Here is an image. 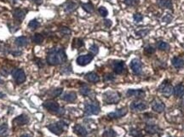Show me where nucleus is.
<instances>
[{
	"mask_svg": "<svg viewBox=\"0 0 184 137\" xmlns=\"http://www.w3.org/2000/svg\"><path fill=\"white\" fill-rule=\"evenodd\" d=\"M67 61V55L62 48H52L47 55V62L51 66H57Z\"/></svg>",
	"mask_w": 184,
	"mask_h": 137,
	"instance_id": "nucleus-1",
	"label": "nucleus"
},
{
	"mask_svg": "<svg viewBox=\"0 0 184 137\" xmlns=\"http://www.w3.org/2000/svg\"><path fill=\"white\" fill-rule=\"evenodd\" d=\"M43 106L46 108L49 112H52V113H56L58 115H62L65 112V110L63 108L60 107L57 102H56L54 100H46L44 102Z\"/></svg>",
	"mask_w": 184,
	"mask_h": 137,
	"instance_id": "nucleus-2",
	"label": "nucleus"
},
{
	"mask_svg": "<svg viewBox=\"0 0 184 137\" xmlns=\"http://www.w3.org/2000/svg\"><path fill=\"white\" fill-rule=\"evenodd\" d=\"M102 98L107 104H117L120 100V95L116 91H107L103 94Z\"/></svg>",
	"mask_w": 184,
	"mask_h": 137,
	"instance_id": "nucleus-3",
	"label": "nucleus"
},
{
	"mask_svg": "<svg viewBox=\"0 0 184 137\" xmlns=\"http://www.w3.org/2000/svg\"><path fill=\"white\" fill-rule=\"evenodd\" d=\"M47 128L53 134H55L56 136H61L63 133V131L65 130V129L67 128V124H66L64 121H59L57 123L48 125Z\"/></svg>",
	"mask_w": 184,
	"mask_h": 137,
	"instance_id": "nucleus-4",
	"label": "nucleus"
},
{
	"mask_svg": "<svg viewBox=\"0 0 184 137\" xmlns=\"http://www.w3.org/2000/svg\"><path fill=\"white\" fill-rule=\"evenodd\" d=\"M101 111L100 106L97 102H89L84 106V113L87 115H97Z\"/></svg>",
	"mask_w": 184,
	"mask_h": 137,
	"instance_id": "nucleus-5",
	"label": "nucleus"
},
{
	"mask_svg": "<svg viewBox=\"0 0 184 137\" xmlns=\"http://www.w3.org/2000/svg\"><path fill=\"white\" fill-rule=\"evenodd\" d=\"M159 90L160 93L163 95H165V97H170L173 94V87L170 83H168L167 80L163 82V84L159 86Z\"/></svg>",
	"mask_w": 184,
	"mask_h": 137,
	"instance_id": "nucleus-6",
	"label": "nucleus"
},
{
	"mask_svg": "<svg viewBox=\"0 0 184 137\" xmlns=\"http://www.w3.org/2000/svg\"><path fill=\"white\" fill-rule=\"evenodd\" d=\"M12 76L14 79L17 84H22L26 81V74L21 69H15L13 70Z\"/></svg>",
	"mask_w": 184,
	"mask_h": 137,
	"instance_id": "nucleus-7",
	"label": "nucleus"
},
{
	"mask_svg": "<svg viewBox=\"0 0 184 137\" xmlns=\"http://www.w3.org/2000/svg\"><path fill=\"white\" fill-rule=\"evenodd\" d=\"M94 59V55L93 54H87V55H83L79 56L77 58V63L79 66H86L89 63L91 62V61Z\"/></svg>",
	"mask_w": 184,
	"mask_h": 137,
	"instance_id": "nucleus-8",
	"label": "nucleus"
},
{
	"mask_svg": "<svg viewBox=\"0 0 184 137\" xmlns=\"http://www.w3.org/2000/svg\"><path fill=\"white\" fill-rule=\"evenodd\" d=\"M130 68L133 71V73L135 74H141V73H142V64H141L140 60H138V59H133L130 62Z\"/></svg>",
	"mask_w": 184,
	"mask_h": 137,
	"instance_id": "nucleus-9",
	"label": "nucleus"
},
{
	"mask_svg": "<svg viewBox=\"0 0 184 137\" xmlns=\"http://www.w3.org/2000/svg\"><path fill=\"white\" fill-rule=\"evenodd\" d=\"M152 109L154 112H158V113H161V112H163L165 111V106L162 100H159V98H155L152 101Z\"/></svg>",
	"mask_w": 184,
	"mask_h": 137,
	"instance_id": "nucleus-10",
	"label": "nucleus"
},
{
	"mask_svg": "<svg viewBox=\"0 0 184 137\" xmlns=\"http://www.w3.org/2000/svg\"><path fill=\"white\" fill-rule=\"evenodd\" d=\"M130 109L134 111V112H141V111H143V110H146L147 108V105L145 102L143 101H141V100H136V101H133L131 104H130Z\"/></svg>",
	"mask_w": 184,
	"mask_h": 137,
	"instance_id": "nucleus-11",
	"label": "nucleus"
},
{
	"mask_svg": "<svg viewBox=\"0 0 184 137\" xmlns=\"http://www.w3.org/2000/svg\"><path fill=\"white\" fill-rule=\"evenodd\" d=\"M128 112V110H127L125 107H123V108H120V109H118L116 110L115 112H110L108 114V117L109 119H120L122 117L125 116Z\"/></svg>",
	"mask_w": 184,
	"mask_h": 137,
	"instance_id": "nucleus-12",
	"label": "nucleus"
},
{
	"mask_svg": "<svg viewBox=\"0 0 184 137\" xmlns=\"http://www.w3.org/2000/svg\"><path fill=\"white\" fill-rule=\"evenodd\" d=\"M29 122V117L26 114H21L18 117H16L15 119L13 120V124L16 126H22L26 124H28Z\"/></svg>",
	"mask_w": 184,
	"mask_h": 137,
	"instance_id": "nucleus-13",
	"label": "nucleus"
},
{
	"mask_svg": "<svg viewBox=\"0 0 184 137\" xmlns=\"http://www.w3.org/2000/svg\"><path fill=\"white\" fill-rule=\"evenodd\" d=\"M127 96L129 97H138V98H141L145 96V91L142 89H128V91L126 92Z\"/></svg>",
	"mask_w": 184,
	"mask_h": 137,
	"instance_id": "nucleus-14",
	"label": "nucleus"
},
{
	"mask_svg": "<svg viewBox=\"0 0 184 137\" xmlns=\"http://www.w3.org/2000/svg\"><path fill=\"white\" fill-rule=\"evenodd\" d=\"M62 99L67 102H73L77 99V94L75 92H67L62 96Z\"/></svg>",
	"mask_w": 184,
	"mask_h": 137,
	"instance_id": "nucleus-15",
	"label": "nucleus"
},
{
	"mask_svg": "<svg viewBox=\"0 0 184 137\" xmlns=\"http://www.w3.org/2000/svg\"><path fill=\"white\" fill-rule=\"evenodd\" d=\"M73 132L78 136H85L88 134L86 129L80 125H76L73 127Z\"/></svg>",
	"mask_w": 184,
	"mask_h": 137,
	"instance_id": "nucleus-16",
	"label": "nucleus"
},
{
	"mask_svg": "<svg viewBox=\"0 0 184 137\" xmlns=\"http://www.w3.org/2000/svg\"><path fill=\"white\" fill-rule=\"evenodd\" d=\"M25 15L26 11L23 10L16 9V10H15L13 11V16H14V18L15 19V20H17V21H22V20L24 19V17H25Z\"/></svg>",
	"mask_w": 184,
	"mask_h": 137,
	"instance_id": "nucleus-17",
	"label": "nucleus"
},
{
	"mask_svg": "<svg viewBox=\"0 0 184 137\" xmlns=\"http://www.w3.org/2000/svg\"><path fill=\"white\" fill-rule=\"evenodd\" d=\"M125 69V63L123 62H116L114 65V70L115 73L117 74H122Z\"/></svg>",
	"mask_w": 184,
	"mask_h": 137,
	"instance_id": "nucleus-18",
	"label": "nucleus"
},
{
	"mask_svg": "<svg viewBox=\"0 0 184 137\" xmlns=\"http://www.w3.org/2000/svg\"><path fill=\"white\" fill-rule=\"evenodd\" d=\"M172 63L173 67L176 68H183L184 67V60L182 59L181 57L176 56V57L172 58Z\"/></svg>",
	"mask_w": 184,
	"mask_h": 137,
	"instance_id": "nucleus-19",
	"label": "nucleus"
},
{
	"mask_svg": "<svg viewBox=\"0 0 184 137\" xmlns=\"http://www.w3.org/2000/svg\"><path fill=\"white\" fill-rule=\"evenodd\" d=\"M173 94L177 97H182L184 95V85L177 84L173 88Z\"/></svg>",
	"mask_w": 184,
	"mask_h": 137,
	"instance_id": "nucleus-20",
	"label": "nucleus"
},
{
	"mask_svg": "<svg viewBox=\"0 0 184 137\" xmlns=\"http://www.w3.org/2000/svg\"><path fill=\"white\" fill-rule=\"evenodd\" d=\"M158 4L159 7L164 8V9H170L172 10L173 8V4L172 0H159Z\"/></svg>",
	"mask_w": 184,
	"mask_h": 137,
	"instance_id": "nucleus-21",
	"label": "nucleus"
},
{
	"mask_svg": "<svg viewBox=\"0 0 184 137\" xmlns=\"http://www.w3.org/2000/svg\"><path fill=\"white\" fill-rule=\"evenodd\" d=\"M85 78L89 82L91 83H97L100 81V77L95 73H89L85 75Z\"/></svg>",
	"mask_w": 184,
	"mask_h": 137,
	"instance_id": "nucleus-22",
	"label": "nucleus"
},
{
	"mask_svg": "<svg viewBox=\"0 0 184 137\" xmlns=\"http://www.w3.org/2000/svg\"><path fill=\"white\" fill-rule=\"evenodd\" d=\"M145 130L147 133L148 134H151V135H154V134H157L159 133V128L157 125H147L146 128H145Z\"/></svg>",
	"mask_w": 184,
	"mask_h": 137,
	"instance_id": "nucleus-23",
	"label": "nucleus"
},
{
	"mask_svg": "<svg viewBox=\"0 0 184 137\" xmlns=\"http://www.w3.org/2000/svg\"><path fill=\"white\" fill-rule=\"evenodd\" d=\"M76 8H77L76 3L70 1V2H67V3L65 4L64 10H65V11H66L67 13H70V12H73V11Z\"/></svg>",
	"mask_w": 184,
	"mask_h": 137,
	"instance_id": "nucleus-24",
	"label": "nucleus"
},
{
	"mask_svg": "<svg viewBox=\"0 0 184 137\" xmlns=\"http://www.w3.org/2000/svg\"><path fill=\"white\" fill-rule=\"evenodd\" d=\"M15 44L18 46V47H25L27 45V38L26 37H17L15 40Z\"/></svg>",
	"mask_w": 184,
	"mask_h": 137,
	"instance_id": "nucleus-25",
	"label": "nucleus"
},
{
	"mask_svg": "<svg viewBox=\"0 0 184 137\" xmlns=\"http://www.w3.org/2000/svg\"><path fill=\"white\" fill-rule=\"evenodd\" d=\"M157 47L158 49L160 50H165V51H168L170 50V44L168 43H166L165 41H159V43L157 44Z\"/></svg>",
	"mask_w": 184,
	"mask_h": 137,
	"instance_id": "nucleus-26",
	"label": "nucleus"
},
{
	"mask_svg": "<svg viewBox=\"0 0 184 137\" xmlns=\"http://www.w3.org/2000/svg\"><path fill=\"white\" fill-rule=\"evenodd\" d=\"M32 39L35 44H42L43 41H44V36L40 33H36V34L33 35Z\"/></svg>",
	"mask_w": 184,
	"mask_h": 137,
	"instance_id": "nucleus-27",
	"label": "nucleus"
},
{
	"mask_svg": "<svg viewBox=\"0 0 184 137\" xmlns=\"http://www.w3.org/2000/svg\"><path fill=\"white\" fill-rule=\"evenodd\" d=\"M82 8L87 13H92L94 11V6L91 3H86V4H81Z\"/></svg>",
	"mask_w": 184,
	"mask_h": 137,
	"instance_id": "nucleus-28",
	"label": "nucleus"
},
{
	"mask_svg": "<svg viewBox=\"0 0 184 137\" xmlns=\"http://www.w3.org/2000/svg\"><path fill=\"white\" fill-rule=\"evenodd\" d=\"M117 133L113 129H108L103 132L102 137H116Z\"/></svg>",
	"mask_w": 184,
	"mask_h": 137,
	"instance_id": "nucleus-29",
	"label": "nucleus"
},
{
	"mask_svg": "<svg viewBox=\"0 0 184 137\" xmlns=\"http://www.w3.org/2000/svg\"><path fill=\"white\" fill-rule=\"evenodd\" d=\"M62 91H63V89L62 88H58V89H52L49 93V95H50V96H52V97H57V96H60L62 95Z\"/></svg>",
	"mask_w": 184,
	"mask_h": 137,
	"instance_id": "nucleus-30",
	"label": "nucleus"
},
{
	"mask_svg": "<svg viewBox=\"0 0 184 137\" xmlns=\"http://www.w3.org/2000/svg\"><path fill=\"white\" fill-rule=\"evenodd\" d=\"M39 26H40V23H39V21H38V20L33 19V20H32V21L29 22L28 27H29L31 30H35V29L38 28Z\"/></svg>",
	"mask_w": 184,
	"mask_h": 137,
	"instance_id": "nucleus-31",
	"label": "nucleus"
},
{
	"mask_svg": "<svg viewBox=\"0 0 184 137\" xmlns=\"http://www.w3.org/2000/svg\"><path fill=\"white\" fill-rule=\"evenodd\" d=\"M9 132V128L7 125H3L0 126V136L4 137L6 136Z\"/></svg>",
	"mask_w": 184,
	"mask_h": 137,
	"instance_id": "nucleus-32",
	"label": "nucleus"
},
{
	"mask_svg": "<svg viewBox=\"0 0 184 137\" xmlns=\"http://www.w3.org/2000/svg\"><path fill=\"white\" fill-rule=\"evenodd\" d=\"M84 46V41L81 38H75L73 43V48H80Z\"/></svg>",
	"mask_w": 184,
	"mask_h": 137,
	"instance_id": "nucleus-33",
	"label": "nucleus"
},
{
	"mask_svg": "<svg viewBox=\"0 0 184 137\" xmlns=\"http://www.w3.org/2000/svg\"><path fill=\"white\" fill-rule=\"evenodd\" d=\"M79 91H80V94L83 95H88L90 93V89H89L88 86L84 85V86L80 88V90H79Z\"/></svg>",
	"mask_w": 184,
	"mask_h": 137,
	"instance_id": "nucleus-34",
	"label": "nucleus"
},
{
	"mask_svg": "<svg viewBox=\"0 0 184 137\" xmlns=\"http://www.w3.org/2000/svg\"><path fill=\"white\" fill-rule=\"evenodd\" d=\"M98 12H99V14L102 15V17H106V16L108 15V10L103 6L99 7V9H98Z\"/></svg>",
	"mask_w": 184,
	"mask_h": 137,
	"instance_id": "nucleus-35",
	"label": "nucleus"
},
{
	"mask_svg": "<svg viewBox=\"0 0 184 137\" xmlns=\"http://www.w3.org/2000/svg\"><path fill=\"white\" fill-rule=\"evenodd\" d=\"M130 134L133 137H142L141 132L138 130H136V129H132V130H130Z\"/></svg>",
	"mask_w": 184,
	"mask_h": 137,
	"instance_id": "nucleus-36",
	"label": "nucleus"
},
{
	"mask_svg": "<svg viewBox=\"0 0 184 137\" xmlns=\"http://www.w3.org/2000/svg\"><path fill=\"white\" fill-rule=\"evenodd\" d=\"M133 19L136 22H141L143 20V15L140 13H136L133 15Z\"/></svg>",
	"mask_w": 184,
	"mask_h": 137,
	"instance_id": "nucleus-37",
	"label": "nucleus"
},
{
	"mask_svg": "<svg viewBox=\"0 0 184 137\" xmlns=\"http://www.w3.org/2000/svg\"><path fill=\"white\" fill-rule=\"evenodd\" d=\"M155 52V50L152 48V46H147L146 48L144 49V53L147 54V55H151V54H153Z\"/></svg>",
	"mask_w": 184,
	"mask_h": 137,
	"instance_id": "nucleus-38",
	"label": "nucleus"
},
{
	"mask_svg": "<svg viewBox=\"0 0 184 137\" xmlns=\"http://www.w3.org/2000/svg\"><path fill=\"white\" fill-rule=\"evenodd\" d=\"M125 4L127 6H135L136 4H138L137 0H125Z\"/></svg>",
	"mask_w": 184,
	"mask_h": 137,
	"instance_id": "nucleus-39",
	"label": "nucleus"
},
{
	"mask_svg": "<svg viewBox=\"0 0 184 137\" xmlns=\"http://www.w3.org/2000/svg\"><path fill=\"white\" fill-rule=\"evenodd\" d=\"M149 30L148 29H142V30H140V31L136 32V35L138 36H141V37H143V36H146L147 34L148 33Z\"/></svg>",
	"mask_w": 184,
	"mask_h": 137,
	"instance_id": "nucleus-40",
	"label": "nucleus"
},
{
	"mask_svg": "<svg viewBox=\"0 0 184 137\" xmlns=\"http://www.w3.org/2000/svg\"><path fill=\"white\" fill-rule=\"evenodd\" d=\"M89 50L92 52V54H93V55H95V54H97V53H98L99 49H98V46H96L95 44H93V45L89 48Z\"/></svg>",
	"mask_w": 184,
	"mask_h": 137,
	"instance_id": "nucleus-41",
	"label": "nucleus"
},
{
	"mask_svg": "<svg viewBox=\"0 0 184 137\" xmlns=\"http://www.w3.org/2000/svg\"><path fill=\"white\" fill-rule=\"evenodd\" d=\"M172 21V16L170 15V14L165 15V17L163 18V21H164V22H166V23H170Z\"/></svg>",
	"mask_w": 184,
	"mask_h": 137,
	"instance_id": "nucleus-42",
	"label": "nucleus"
},
{
	"mask_svg": "<svg viewBox=\"0 0 184 137\" xmlns=\"http://www.w3.org/2000/svg\"><path fill=\"white\" fill-rule=\"evenodd\" d=\"M61 31H62V32L63 34H67V35H69L70 33H71V31H70L67 27H62V29Z\"/></svg>",
	"mask_w": 184,
	"mask_h": 137,
	"instance_id": "nucleus-43",
	"label": "nucleus"
},
{
	"mask_svg": "<svg viewBox=\"0 0 184 137\" xmlns=\"http://www.w3.org/2000/svg\"><path fill=\"white\" fill-rule=\"evenodd\" d=\"M112 21H110V20H105L104 21V25L106 26L107 27H110L111 26H112Z\"/></svg>",
	"mask_w": 184,
	"mask_h": 137,
	"instance_id": "nucleus-44",
	"label": "nucleus"
},
{
	"mask_svg": "<svg viewBox=\"0 0 184 137\" xmlns=\"http://www.w3.org/2000/svg\"><path fill=\"white\" fill-rule=\"evenodd\" d=\"M114 79V77H112V75H107L105 77V80H113Z\"/></svg>",
	"mask_w": 184,
	"mask_h": 137,
	"instance_id": "nucleus-45",
	"label": "nucleus"
},
{
	"mask_svg": "<svg viewBox=\"0 0 184 137\" xmlns=\"http://www.w3.org/2000/svg\"><path fill=\"white\" fill-rule=\"evenodd\" d=\"M32 1H33V2H35V3H36V4H40L42 3V1H43V0H32Z\"/></svg>",
	"mask_w": 184,
	"mask_h": 137,
	"instance_id": "nucleus-46",
	"label": "nucleus"
},
{
	"mask_svg": "<svg viewBox=\"0 0 184 137\" xmlns=\"http://www.w3.org/2000/svg\"><path fill=\"white\" fill-rule=\"evenodd\" d=\"M5 96V95L3 93H0V98H3V97H4Z\"/></svg>",
	"mask_w": 184,
	"mask_h": 137,
	"instance_id": "nucleus-47",
	"label": "nucleus"
},
{
	"mask_svg": "<svg viewBox=\"0 0 184 137\" xmlns=\"http://www.w3.org/2000/svg\"><path fill=\"white\" fill-rule=\"evenodd\" d=\"M21 137H32V136H28V135H22Z\"/></svg>",
	"mask_w": 184,
	"mask_h": 137,
	"instance_id": "nucleus-48",
	"label": "nucleus"
},
{
	"mask_svg": "<svg viewBox=\"0 0 184 137\" xmlns=\"http://www.w3.org/2000/svg\"><path fill=\"white\" fill-rule=\"evenodd\" d=\"M168 137H172V136H168Z\"/></svg>",
	"mask_w": 184,
	"mask_h": 137,
	"instance_id": "nucleus-49",
	"label": "nucleus"
}]
</instances>
